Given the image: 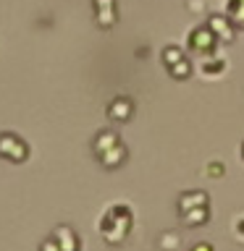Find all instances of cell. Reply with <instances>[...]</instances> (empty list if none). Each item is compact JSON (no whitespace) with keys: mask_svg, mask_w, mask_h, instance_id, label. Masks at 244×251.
<instances>
[{"mask_svg":"<svg viewBox=\"0 0 244 251\" xmlns=\"http://www.w3.org/2000/svg\"><path fill=\"white\" fill-rule=\"evenodd\" d=\"M0 154L11 157V160H24V157H27V147H24L16 136H11V133H3V136H0Z\"/></svg>","mask_w":244,"mask_h":251,"instance_id":"6da1fadb","label":"cell"},{"mask_svg":"<svg viewBox=\"0 0 244 251\" xmlns=\"http://www.w3.org/2000/svg\"><path fill=\"white\" fill-rule=\"evenodd\" d=\"M53 238L58 241L61 251H76V249H79V241L74 238V233H71V227H58Z\"/></svg>","mask_w":244,"mask_h":251,"instance_id":"7a4b0ae2","label":"cell"},{"mask_svg":"<svg viewBox=\"0 0 244 251\" xmlns=\"http://www.w3.org/2000/svg\"><path fill=\"white\" fill-rule=\"evenodd\" d=\"M129 113H131V102L129 100H116L113 105H110V118H113V121L116 118L123 121V118H129Z\"/></svg>","mask_w":244,"mask_h":251,"instance_id":"3957f363","label":"cell"},{"mask_svg":"<svg viewBox=\"0 0 244 251\" xmlns=\"http://www.w3.org/2000/svg\"><path fill=\"white\" fill-rule=\"evenodd\" d=\"M42 251H61V246H58V241H55V238H50V241L42 243Z\"/></svg>","mask_w":244,"mask_h":251,"instance_id":"277c9868","label":"cell"},{"mask_svg":"<svg viewBox=\"0 0 244 251\" xmlns=\"http://www.w3.org/2000/svg\"><path fill=\"white\" fill-rule=\"evenodd\" d=\"M173 74H176V76H186V74H189L186 60H181V66H173Z\"/></svg>","mask_w":244,"mask_h":251,"instance_id":"5b68a950","label":"cell"},{"mask_svg":"<svg viewBox=\"0 0 244 251\" xmlns=\"http://www.w3.org/2000/svg\"><path fill=\"white\" fill-rule=\"evenodd\" d=\"M173 243H176V238H173V235H168V238H165V249L173 251Z\"/></svg>","mask_w":244,"mask_h":251,"instance_id":"8992f818","label":"cell"},{"mask_svg":"<svg viewBox=\"0 0 244 251\" xmlns=\"http://www.w3.org/2000/svg\"><path fill=\"white\" fill-rule=\"evenodd\" d=\"M194 251H213V249L208 246V243H200V246H194Z\"/></svg>","mask_w":244,"mask_h":251,"instance_id":"52a82bcc","label":"cell"}]
</instances>
